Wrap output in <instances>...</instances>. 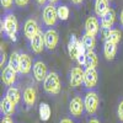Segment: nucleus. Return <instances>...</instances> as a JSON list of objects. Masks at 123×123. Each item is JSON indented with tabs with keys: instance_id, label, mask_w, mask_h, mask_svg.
Masks as SVG:
<instances>
[{
	"instance_id": "obj_23",
	"label": "nucleus",
	"mask_w": 123,
	"mask_h": 123,
	"mask_svg": "<svg viewBox=\"0 0 123 123\" xmlns=\"http://www.w3.org/2000/svg\"><path fill=\"white\" fill-rule=\"evenodd\" d=\"M81 43L85 47L86 52H90V50H94L95 44H96V39H95L94 36H90V35L85 33L83 36V38H81Z\"/></svg>"
},
{
	"instance_id": "obj_10",
	"label": "nucleus",
	"mask_w": 123,
	"mask_h": 123,
	"mask_svg": "<svg viewBox=\"0 0 123 123\" xmlns=\"http://www.w3.org/2000/svg\"><path fill=\"white\" fill-rule=\"evenodd\" d=\"M85 31L90 36L96 37V35L100 32V21L96 16H90L85 21Z\"/></svg>"
},
{
	"instance_id": "obj_13",
	"label": "nucleus",
	"mask_w": 123,
	"mask_h": 123,
	"mask_svg": "<svg viewBox=\"0 0 123 123\" xmlns=\"http://www.w3.org/2000/svg\"><path fill=\"white\" fill-rule=\"evenodd\" d=\"M80 46H81V41H79L75 35H71L70 41L68 43V53H69V57L71 59L78 58L79 52H80Z\"/></svg>"
},
{
	"instance_id": "obj_38",
	"label": "nucleus",
	"mask_w": 123,
	"mask_h": 123,
	"mask_svg": "<svg viewBox=\"0 0 123 123\" xmlns=\"http://www.w3.org/2000/svg\"><path fill=\"white\" fill-rule=\"evenodd\" d=\"M119 21H121V25L123 26V10L121 11V15H119Z\"/></svg>"
},
{
	"instance_id": "obj_17",
	"label": "nucleus",
	"mask_w": 123,
	"mask_h": 123,
	"mask_svg": "<svg viewBox=\"0 0 123 123\" xmlns=\"http://www.w3.org/2000/svg\"><path fill=\"white\" fill-rule=\"evenodd\" d=\"M116 21V11L113 9H110L108 11L101 17V27L102 28H111Z\"/></svg>"
},
{
	"instance_id": "obj_21",
	"label": "nucleus",
	"mask_w": 123,
	"mask_h": 123,
	"mask_svg": "<svg viewBox=\"0 0 123 123\" xmlns=\"http://www.w3.org/2000/svg\"><path fill=\"white\" fill-rule=\"evenodd\" d=\"M110 10L108 0H96L95 1V14L98 17H102Z\"/></svg>"
},
{
	"instance_id": "obj_12",
	"label": "nucleus",
	"mask_w": 123,
	"mask_h": 123,
	"mask_svg": "<svg viewBox=\"0 0 123 123\" xmlns=\"http://www.w3.org/2000/svg\"><path fill=\"white\" fill-rule=\"evenodd\" d=\"M38 32H39V28H38L37 21L35 18H28L24 26V33H25L26 38H28L31 41Z\"/></svg>"
},
{
	"instance_id": "obj_20",
	"label": "nucleus",
	"mask_w": 123,
	"mask_h": 123,
	"mask_svg": "<svg viewBox=\"0 0 123 123\" xmlns=\"http://www.w3.org/2000/svg\"><path fill=\"white\" fill-rule=\"evenodd\" d=\"M117 53V44L116 43H112L110 41H106L105 44H104V55L107 60H112L115 59Z\"/></svg>"
},
{
	"instance_id": "obj_19",
	"label": "nucleus",
	"mask_w": 123,
	"mask_h": 123,
	"mask_svg": "<svg viewBox=\"0 0 123 123\" xmlns=\"http://www.w3.org/2000/svg\"><path fill=\"white\" fill-rule=\"evenodd\" d=\"M5 97H7V98H9V100L16 106V105L20 104V101H21V92H20V90H18L17 87H15V86H10V87L6 90Z\"/></svg>"
},
{
	"instance_id": "obj_9",
	"label": "nucleus",
	"mask_w": 123,
	"mask_h": 123,
	"mask_svg": "<svg viewBox=\"0 0 123 123\" xmlns=\"http://www.w3.org/2000/svg\"><path fill=\"white\" fill-rule=\"evenodd\" d=\"M32 71H33V76L37 81H44V79L47 78L48 75V70H47V65L41 60H37L33 64V68H32Z\"/></svg>"
},
{
	"instance_id": "obj_37",
	"label": "nucleus",
	"mask_w": 123,
	"mask_h": 123,
	"mask_svg": "<svg viewBox=\"0 0 123 123\" xmlns=\"http://www.w3.org/2000/svg\"><path fill=\"white\" fill-rule=\"evenodd\" d=\"M89 123H101L97 118H91L90 121H89Z\"/></svg>"
},
{
	"instance_id": "obj_16",
	"label": "nucleus",
	"mask_w": 123,
	"mask_h": 123,
	"mask_svg": "<svg viewBox=\"0 0 123 123\" xmlns=\"http://www.w3.org/2000/svg\"><path fill=\"white\" fill-rule=\"evenodd\" d=\"M32 68H33V65H32L31 57L26 53H21V55H20V73L27 75Z\"/></svg>"
},
{
	"instance_id": "obj_2",
	"label": "nucleus",
	"mask_w": 123,
	"mask_h": 123,
	"mask_svg": "<svg viewBox=\"0 0 123 123\" xmlns=\"http://www.w3.org/2000/svg\"><path fill=\"white\" fill-rule=\"evenodd\" d=\"M43 89H44L46 92H48V94H52V95L59 94L60 89H62L59 75L57 73H54V71L48 73L47 78L43 81Z\"/></svg>"
},
{
	"instance_id": "obj_39",
	"label": "nucleus",
	"mask_w": 123,
	"mask_h": 123,
	"mask_svg": "<svg viewBox=\"0 0 123 123\" xmlns=\"http://www.w3.org/2000/svg\"><path fill=\"white\" fill-rule=\"evenodd\" d=\"M48 1H49L50 4H54V3H57V1H58V0H48Z\"/></svg>"
},
{
	"instance_id": "obj_11",
	"label": "nucleus",
	"mask_w": 123,
	"mask_h": 123,
	"mask_svg": "<svg viewBox=\"0 0 123 123\" xmlns=\"http://www.w3.org/2000/svg\"><path fill=\"white\" fill-rule=\"evenodd\" d=\"M59 41V36L58 32L53 28H49L44 32V42H46V48H48L49 50H52L57 47Z\"/></svg>"
},
{
	"instance_id": "obj_27",
	"label": "nucleus",
	"mask_w": 123,
	"mask_h": 123,
	"mask_svg": "<svg viewBox=\"0 0 123 123\" xmlns=\"http://www.w3.org/2000/svg\"><path fill=\"white\" fill-rule=\"evenodd\" d=\"M57 12H58V18L62 20V21H65V20H68L69 14H70L69 7L65 6V5H60V6H58V7H57Z\"/></svg>"
},
{
	"instance_id": "obj_6",
	"label": "nucleus",
	"mask_w": 123,
	"mask_h": 123,
	"mask_svg": "<svg viewBox=\"0 0 123 123\" xmlns=\"http://www.w3.org/2000/svg\"><path fill=\"white\" fill-rule=\"evenodd\" d=\"M98 74L96 68H86L84 70V85L86 89H95L97 85Z\"/></svg>"
},
{
	"instance_id": "obj_33",
	"label": "nucleus",
	"mask_w": 123,
	"mask_h": 123,
	"mask_svg": "<svg viewBox=\"0 0 123 123\" xmlns=\"http://www.w3.org/2000/svg\"><path fill=\"white\" fill-rule=\"evenodd\" d=\"M1 123H14V121H12V118L10 117V116H5L1 119Z\"/></svg>"
},
{
	"instance_id": "obj_18",
	"label": "nucleus",
	"mask_w": 123,
	"mask_h": 123,
	"mask_svg": "<svg viewBox=\"0 0 123 123\" xmlns=\"http://www.w3.org/2000/svg\"><path fill=\"white\" fill-rule=\"evenodd\" d=\"M0 110L5 116H12L15 113V105L7 97H3L0 101Z\"/></svg>"
},
{
	"instance_id": "obj_30",
	"label": "nucleus",
	"mask_w": 123,
	"mask_h": 123,
	"mask_svg": "<svg viewBox=\"0 0 123 123\" xmlns=\"http://www.w3.org/2000/svg\"><path fill=\"white\" fill-rule=\"evenodd\" d=\"M1 1V5L4 9H10L12 6V3L15 1V0H0Z\"/></svg>"
},
{
	"instance_id": "obj_36",
	"label": "nucleus",
	"mask_w": 123,
	"mask_h": 123,
	"mask_svg": "<svg viewBox=\"0 0 123 123\" xmlns=\"http://www.w3.org/2000/svg\"><path fill=\"white\" fill-rule=\"evenodd\" d=\"M36 3H37L38 5H41V6H42V5H44V4L47 3V0H36Z\"/></svg>"
},
{
	"instance_id": "obj_15",
	"label": "nucleus",
	"mask_w": 123,
	"mask_h": 123,
	"mask_svg": "<svg viewBox=\"0 0 123 123\" xmlns=\"http://www.w3.org/2000/svg\"><path fill=\"white\" fill-rule=\"evenodd\" d=\"M1 79L6 86H12L17 79V73L10 67H5L3 70V74H1Z\"/></svg>"
},
{
	"instance_id": "obj_25",
	"label": "nucleus",
	"mask_w": 123,
	"mask_h": 123,
	"mask_svg": "<svg viewBox=\"0 0 123 123\" xmlns=\"http://www.w3.org/2000/svg\"><path fill=\"white\" fill-rule=\"evenodd\" d=\"M98 63L97 59V54L94 52V50H90V52H86V62H85V67L86 68H96Z\"/></svg>"
},
{
	"instance_id": "obj_14",
	"label": "nucleus",
	"mask_w": 123,
	"mask_h": 123,
	"mask_svg": "<svg viewBox=\"0 0 123 123\" xmlns=\"http://www.w3.org/2000/svg\"><path fill=\"white\" fill-rule=\"evenodd\" d=\"M22 98L24 102L27 107H33L36 104V100H37V92L36 89L33 86H27L24 90V94H22Z\"/></svg>"
},
{
	"instance_id": "obj_8",
	"label": "nucleus",
	"mask_w": 123,
	"mask_h": 123,
	"mask_svg": "<svg viewBox=\"0 0 123 123\" xmlns=\"http://www.w3.org/2000/svg\"><path fill=\"white\" fill-rule=\"evenodd\" d=\"M30 47L32 49V52L36 53V54L43 52V49L46 47V42H44V33L42 31H39V32L30 41Z\"/></svg>"
},
{
	"instance_id": "obj_32",
	"label": "nucleus",
	"mask_w": 123,
	"mask_h": 123,
	"mask_svg": "<svg viewBox=\"0 0 123 123\" xmlns=\"http://www.w3.org/2000/svg\"><path fill=\"white\" fill-rule=\"evenodd\" d=\"M30 3V0H15V4L17 6H26Z\"/></svg>"
},
{
	"instance_id": "obj_35",
	"label": "nucleus",
	"mask_w": 123,
	"mask_h": 123,
	"mask_svg": "<svg viewBox=\"0 0 123 123\" xmlns=\"http://www.w3.org/2000/svg\"><path fill=\"white\" fill-rule=\"evenodd\" d=\"M71 3H73L74 5H80V4H83L84 0H70Z\"/></svg>"
},
{
	"instance_id": "obj_3",
	"label": "nucleus",
	"mask_w": 123,
	"mask_h": 123,
	"mask_svg": "<svg viewBox=\"0 0 123 123\" xmlns=\"http://www.w3.org/2000/svg\"><path fill=\"white\" fill-rule=\"evenodd\" d=\"M84 105H85V111L89 115L96 113L98 108V95L95 91H89L84 97Z\"/></svg>"
},
{
	"instance_id": "obj_34",
	"label": "nucleus",
	"mask_w": 123,
	"mask_h": 123,
	"mask_svg": "<svg viewBox=\"0 0 123 123\" xmlns=\"http://www.w3.org/2000/svg\"><path fill=\"white\" fill-rule=\"evenodd\" d=\"M59 123H74V122L71 121L70 118H63V119H62Z\"/></svg>"
},
{
	"instance_id": "obj_24",
	"label": "nucleus",
	"mask_w": 123,
	"mask_h": 123,
	"mask_svg": "<svg viewBox=\"0 0 123 123\" xmlns=\"http://www.w3.org/2000/svg\"><path fill=\"white\" fill-rule=\"evenodd\" d=\"M38 112H39V118L42 121H48L50 118V115H52V110H50V106L46 102H42L39 105V108H38Z\"/></svg>"
},
{
	"instance_id": "obj_1",
	"label": "nucleus",
	"mask_w": 123,
	"mask_h": 123,
	"mask_svg": "<svg viewBox=\"0 0 123 123\" xmlns=\"http://www.w3.org/2000/svg\"><path fill=\"white\" fill-rule=\"evenodd\" d=\"M1 26H3V30L5 31V33L7 35V37L12 41H16L18 24H17V18L15 17V15L6 14L4 17V21L1 22Z\"/></svg>"
},
{
	"instance_id": "obj_4",
	"label": "nucleus",
	"mask_w": 123,
	"mask_h": 123,
	"mask_svg": "<svg viewBox=\"0 0 123 123\" xmlns=\"http://www.w3.org/2000/svg\"><path fill=\"white\" fill-rule=\"evenodd\" d=\"M85 110V105H84V100L80 96H75L70 100L69 102V112L71 113V116L75 118H80L84 113Z\"/></svg>"
},
{
	"instance_id": "obj_29",
	"label": "nucleus",
	"mask_w": 123,
	"mask_h": 123,
	"mask_svg": "<svg viewBox=\"0 0 123 123\" xmlns=\"http://www.w3.org/2000/svg\"><path fill=\"white\" fill-rule=\"evenodd\" d=\"M5 57H6V53H5V46L1 44V54H0V65H4L5 63Z\"/></svg>"
},
{
	"instance_id": "obj_22",
	"label": "nucleus",
	"mask_w": 123,
	"mask_h": 123,
	"mask_svg": "<svg viewBox=\"0 0 123 123\" xmlns=\"http://www.w3.org/2000/svg\"><path fill=\"white\" fill-rule=\"evenodd\" d=\"M20 54L18 52H12L9 57V63H7V67H10L12 70H15L16 73H20Z\"/></svg>"
},
{
	"instance_id": "obj_31",
	"label": "nucleus",
	"mask_w": 123,
	"mask_h": 123,
	"mask_svg": "<svg viewBox=\"0 0 123 123\" xmlns=\"http://www.w3.org/2000/svg\"><path fill=\"white\" fill-rule=\"evenodd\" d=\"M76 62L80 65H85V62H86V54H79L76 58Z\"/></svg>"
},
{
	"instance_id": "obj_5",
	"label": "nucleus",
	"mask_w": 123,
	"mask_h": 123,
	"mask_svg": "<svg viewBox=\"0 0 123 123\" xmlns=\"http://www.w3.org/2000/svg\"><path fill=\"white\" fill-rule=\"evenodd\" d=\"M58 20L57 7L53 4L46 5L43 9V22L46 26H54Z\"/></svg>"
},
{
	"instance_id": "obj_28",
	"label": "nucleus",
	"mask_w": 123,
	"mask_h": 123,
	"mask_svg": "<svg viewBox=\"0 0 123 123\" xmlns=\"http://www.w3.org/2000/svg\"><path fill=\"white\" fill-rule=\"evenodd\" d=\"M117 116H118V118L123 122V100L119 102V105H118V108H117Z\"/></svg>"
},
{
	"instance_id": "obj_7",
	"label": "nucleus",
	"mask_w": 123,
	"mask_h": 123,
	"mask_svg": "<svg viewBox=\"0 0 123 123\" xmlns=\"http://www.w3.org/2000/svg\"><path fill=\"white\" fill-rule=\"evenodd\" d=\"M69 84L71 87H78L84 84V70L80 67H75L69 73Z\"/></svg>"
},
{
	"instance_id": "obj_26",
	"label": "nucleus",
	"mask_w": 123,
	"mask_h": 123,
	"mask_svg": "<svg viewBox=\"0 0 123 123\" xmlns=\"http://www.w3.org/2000/svg\"><path fill=\"white\" fill-rule=\"evenodd\" d=\"M121 39H122V32L119 30H110L106 41H110V42H112V43L118 44V42Z\"/></svg>"
}]
</instances>
